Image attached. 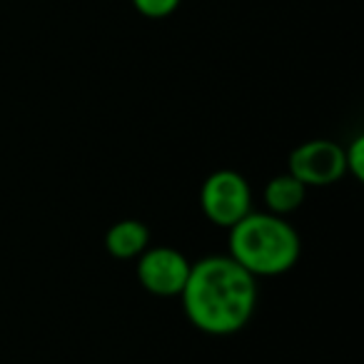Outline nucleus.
Masks as SVG:
<instances>
[{
  "mask_svg": "<svg viewBox=\"0 0 364 364\" xmlns=\"http://www.w3.org/2000/svg\"><path fill=\"white\" fill-rule=\"evenodd\" d=\"M180 299L195 329L230 337L242 332L257 309V279L230 255H210L193 262Z\"/></svg>",
  "mask_w": 364,
  "mask_h": 364,
  "instance_id": "1",
  "label": "nucleus"
},
{
  "mask_svg": "<svg viewBox=\"0 0 364 364\" xmlns=\"http://www.w3.org/2000/svg\"><path fill=\"white\" fill-rule=\"evenodd\" d=\"M230 257L255 279L279 277L299 262L302 242L287 218L272 213H250L228 230Z\"/></svg>",
  "mask_w": 364,
  "mask_h": 364,
  "instance_id": "2",
  "label": "nucleus"
},
{
  "mask_svg": "<svg viewBox=\"0 0 364 364\" xmlns=\"http://www.w3.org/2000/svg\"><path fill=\"white\" fill-rule=\"evenodd\" d=\"M200 210L218 228L230 230L235 223L252 213V188L237 170H215L200 188Z\"/></svg>",
  "mask_w": 364,
  "mask_h": 364,
  "instance_id": "3",
  "label": "nucleus"
},
{
  "mask_svg": "<svg viewBox=\"0 0 364 364\" xmlns=\"http://www.w3.org/2000/svg\"><path fill=\"white\" fill-rule=\"evenodd\" d=\"M193 262L177 247H147L135 259V277L145 292L155 297H180Z\"/></svg>",
  "mask_w": 364,
  "mask_h": 364,
  "instance_id": "4",
  "label": "nucleus"
},
{
  "mask_svg": "<svg viewBox=\"0 0 364 364\" xmlns=\"http://www.w3.org/2000/svg\"><path fill=\"white\" fill-rule=\"evenodd\" d=\"M287 172H292L304 188H327L339 182L344 170V147L334 140H307L289 152Z\"/></svg>",
  "mask_w": 364,
  "mask_h": 364,
  "instance_id": "5",
  "label": "nucleus"
},
{
  "mask_svg": "<svg viewBox=\"0 0 364 364\" xmlns=\"http://www.w3.org/2000/svg\"><path fill=\"white\" fill-rule=\"evenodd\" d=\"M150 247V230L142 220H117L105 232V250L115 259H137Z\"/></svg>",
  "mask_w": 364,
  "mask_h": 364,
  "instance_id": "6",
  "label": "nucleus"
},
{
  "mask_svg": "<svg viewBox=\"0 0 364 364\" xmlns=\"http://www.w3.org/2000/svg\"><path fill=\"white\" fill-rule=\"evenodd\" d=\"M304 200H307V188L292 172H279L264 185V208L279 218H289L292 213H297Z\"/></svg>",
  "mask_w": 364,
  "mask_h": 364,
  "instance_id": "7",
  "label": "nucleus"
},
{
  "mask_svg": "<svg viewBox=\"0 0 364 364\" xmlns=\"http://www.w3.org/2000/svg\"><path fill=\"white\" fill-rule=\"evenodd\" d=\"M182 0H132V8L140 13L142 18L150 21H165L180 8Z\"/></svg>",
  "mask_w": 364,
  "mask_h": 364,
  "instance_id": "8",
  "label": "nucleus"
},
{
  "mask_svg": "<svg viewBox=\"0 0 364 364\" xmlns=\"http://www.w3.org/2000/svg\"><path fill=\"white\" fill-rule=\"evenodd\" d=\"M344 170L357 177V180L364 177V137L362 135H357L344 147Z\"/></svg>",
  "mask_w": 364,
  "mask_h": 364,
  "instance_id": "9",
  "label": "nucleus"
}]
</instances>
